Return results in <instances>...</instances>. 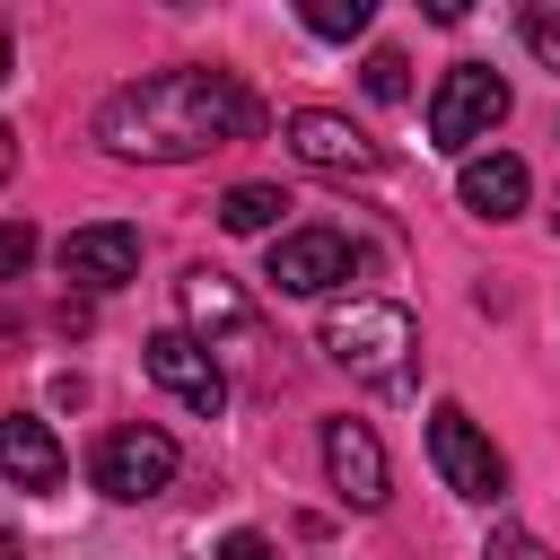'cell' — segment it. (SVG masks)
<instances>
[{
    "label": "cell",
    "mask_w": 560,
    "mask_h": 560,
    "mask_svg": "<svg viewBox=\"0 0 560 560\" xmlns=\"http://www.w3.org/2000/svg\"><path fill=\"white\" fill-rule=\"evenodd\" d=\"M262 131V96L228 70H149L96 105V140L140 166H184Z\"/></svg>",
    "instance_id": "1"
},
{
    "label": "cell",
    "mask_w": 560,
    "mask_h": 560,
    "mask_svg": "<svg viewBox=\"0 0 560 560\" xmlns=\"http://www.w3.org/2000/svg\"><path fill=\"white\" fill-rule=\"evenodd\" d=\"M368 96H376V105H402V96H411V61H402L394 44L368 52Z\"/></svg>",
    "instance_id": "17"
},
{
    "label": "cell",
    "mask_w": 560,
    "mask_h": 560,
    "mask_svg": "<svg viewBox=\"0 0 560 560\" xmlns=\"http://www.w3.org/2000/svg\"><path fill=\"white\" fill-rule=\"evenodd\" d=\"M0 455H9V481L18 490H61V446H52V429L35 420V411H9V429H0Z\"/></svg>",
    "instance_id": "13"
},
{
    "label": "cell",
    "mask_w": 560,
    "mask_h": 560,
    "mask_svg": "<svg viewBox=\"0 0 560 560\" xmlns=\"http://www.w3.org/2000/svg\"><path fill=\"white\" fill-rule=\"evenodd\" d=\"M368 18H376V0H298V26H306V35H324V44L368 35Z\"/></svg>",
    "instance_id": "15"
},
{
    "label": "cell",
    "mask_w": 560,
    "mask_h": 560,
    "mask_svg": "<svg viewBox=\"0 0 560 560\" xmlns=\"http://www.w3.org/2000/svg\"><path fill=\"white\" fill-rule=\"evenodd\" d=\"M350 271H359V245L341 228H289V236H271V262H262V280L289 289V298H324Z\"/></svg>",
    "instance_id": "7"
},
{
    "label": "cell",
    "mask_w": 560,
    "mask_h": 560,
    "mask_svg": "<svg viewBox=\"0 0 560 560\" xmlns=\"http://www.w3.org/2000/svg\"><path fill=\"white\" fill-rule=\"evenodd\" d=\"M289 158L315 166V175H385V149L350 114H324V105H298L289 114Z\"/></svg>",
    "instance_id": "8"
},
{
    "label": "cell",
    "mask_w": 560,
    "mask_h": 560,
    "mask_svg": "<svg viewBox=\"0 0 560 560\" xmlns=\"http://www.w3.org/2000/svg\"><path fill=\"white\" fill-rule=\"evenodd\" d=\"M280 210H289L280 184H228V192H219V228H228V236H271Z\"/></svg>",
    "instance_id": "14"
},
{
    "label": "cell",
    "mask_w": 560,
    "mask_h": 560,
    "mask_svg": "<svg viewBox=\"0 0 560 560\" xmlns=\"http://www.w3.org/2000/svg\"><path fill=\"white\" fill-rule=\"evenodd\" d=\"M175 298H184V324H192V332H210V341H254V332H262L254 298H245L228 271H210V262H201V271H184V280H175Z\"/></svg>",
    "instance_id": "10"
},
{
    "label": "cell",
    "mask_w": 560,
    "mask_h": 560,
    "mask_svg": "<svg viewBox=\"0 0 560 560\" xmlns=\"http://www.w3.org/2000/svg\"><path fill=\"white\" fill-rule=\"evenodd\" d=\"M315 341H324V359L350 368L359 385H402V376H411V350H420V324H411V306H394V298H341V306H324Z\"/></svg>",
    "instance_id": "2"
},
{
    "label": "cell",
    "mask_w": 560,
    "mask_h": 560,
    "mask_svg": "<svg viewBox=\"0 0 560 560\" xmlns=\"http://www.w3.org/2000/svg\"><path fill=\"white\" fill-rule=\"evenodd\" d=\"M429 464H438V481H446L455 499H472V508H490V499L508 490V455L481 438V420H472L464 402H438V411H429Z\"/></svg>",
    "instance_id": "4"
},
{
    "label": "cell",
    "mask_w": 560,
    "mask_h": 560,
    "mask_svg": "<svg viewBox=\"0 0 560 560\" xmlns=\"http://www.w3.org/2000/svg\"><path fill=\"white\" fill-rule=\"evenodd\" d=\"M140 368H149V385L175 394L192 420H219V411H228V376H219V359H210L201 332H149V341H140Z\"/></svg>",
    "instance_id": "6"
},
{
    "label": "cell",
    "mask_w": 560,
    "mask_h": 560,
    "mask_svg": "<svg viewBox=\"0 0 560 560\" xmlns=\"http://www.w3.org/2000/svg\"><path fill=\"white\" fill-rule=\"evenodd\" d=\"M508 122V79L490 70V61H455L446 79H438V96H429V140L446 149V158H464L472 140H490Z\"/></svg>",
    "instance_id": "3"
},
{
    "label": "cell",
    "mask_w": 560,
    "mask_h": 560,
    "mask_svg": "<svg viewBox=\"0 0 560 560\" xmlns=\"http://www.w3.org/2000/svg\"><path fill=\"white\" fill-rule=\"evenodd\" d=\"M516 35L542 70H560V0H516Z\"/></svg>",
    "instance_id": "16"
},
{
    "label": "cell",
    "mask_w": 560,
    "mask_h": 560,
    "mask_svg": "<svg viewBox=\"0 0 560 560\" xmlns=\"http://www.w3.org/2000/svg\"><path fill=\"white\" fill-rule=\"evenodd\" d=\"M219 560H271V542H262V534H228V542H219Z\"/></svg>",
    "instance_id": "19"
},
{
    "label": "cell",
    "mask_w": 560,
    "mask_h": 560,
    "mask_svg": "<svg viewBox=\"0 0 560 560\" xmlns=\"http://www.w3.org/2000/svg\"><path fill=\"white\" fill-rule=\"evenodd\" d=\"M464 210L472 219H516L525 210V192H534V175H525V158H508V149H490V158H464Z\"/></svg>",
    "instance_id": "12"
},
{
    "label": "cell",
    "mask_w": 560,
    "mask_h": 560,
    "mask_svg": "<svg viewBox=\"0 0 560 560\" xmlns=\"http://www.w3.org/2000/svg\"><path fill=\"white\" fill-rule=\"evenodd\" d=\"M61 271H70L79 289H122V280L140 271V228H122V219L70 228V236H61Z\"/></svg>",
    "instance_id": "9"
},
{
    "label": "cell",
    "mask_w": 560,
    "mask_h": 560,
    "mask_svg": "<svg viewBox=\"0 0 560 560\" xmlns=\"http://www.w3.org/2000/svg\"><path fill=\"white\" fill-rule=\"evenodd\" d=\"M551 236H560V201H551Z\"/></svg>",
    "instance_id": "22"
},
{
    "label": "cell",
    "mask_w": 560,
    "mask_h": 560,
    "mask_svg": "<svg viewBox=\"0 0 560 560\" xmlns=\"http://www.w3.org/2000/svg\"><path fill=\"white\" fill-rule=\"evenodd\" d=\"M420 9H429V18H438V26H455V18H464V9H472V0H420Z\"/></svg>",
    "instance_id": "21"
},
{
    "label": "cell",
    "mask_w": 560,
    "mask_h": 560,
    "mask_svg": "<svg viewBox=\"0 0 560 560\" xmlns=\"http://www.w3.org/2000/svg\"><path fill=\"white\" fill-rule=\"evenodd\" d=\"M26 254H35V236H26V228H9V236H0V262H9V271H26Z\"/></svg>",
    "instance_id": "20"
},
{
    "label": "cell",
    "mask_w": 560,
    "mask_h": 560,
    "mask_svg": "<svg viewBox=\"0 0 560 560\" xmlns=\"http://www.w3.org/2000/svg\"><path fill=\"white\" fill-rule=\"evenodd\" d=\"M481 560H551V551H542V542H534V534H516V525H499V534H490V551H481Z\"/></svg>",
    "instance_id": "18"
},
{
    "label": "cell",
    "mask_w": 560,
    "mask_h": 560,
    "mask_svg": "<svg viewBox=\"0 0 560 560\" xmlns=\"http://www.w3.org/2000/svg\"><path fill=\"white\" fill-rule=\"evenodd\" d=\"M88 481H96L105 499L140 508V499H158V490L175 481V438H166V429H149V420H122V429H105V438H96Z\"/></svg>",
    "instance_id": "5"
},
{
    "label": "cell",
    "mask_w": 560,
    "mask_h": 560,
    "mask_svg": "<svg viewBox=\"0 0 560 560\" xmlns=\"http://www.w3.org/2000/svg\"><path fill=\"white\" fill-rule=\"evenodd\" d=\"M324 472L350 508H385V446L368 420H324Z\"/></svg>",
    "instance_id": "11"
}]
</instances>
